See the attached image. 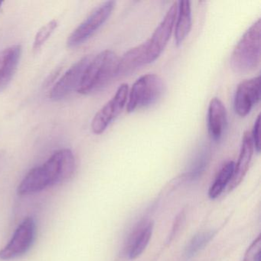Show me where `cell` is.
<instances>
[{
    "mask_svg": "<svg viewBox=\"0 0 261 261\" xmlns=\"http://www.w3.org/2000/svg\"><path fill=\"white\" fill-rule=\"evenodd\" d=\"M59 25V22L56 19L48 22L45 25L42 27L36 33L35 36L34 42H33V50L38 51L42 48V45L45 43L47 40L49 39L55 30L57 29Z\"/></svg>",
    "mask_w": 261,
    "mask_h": 261,
    "instance_id": "20",
    "label": "cell"
},
{
    "mask_svg": "<svg viewBox=\"0 0 261 261\" xmlns=\"http://www.w3.org/2000/svg\"><path fill=\"white\" fill-rule=\"evenodd\" d=\"M118 58L114 51L105 50L91 59L77 92L82 95L95 94L105 89L116 77Z\"/></svg>",
    "mask_w": 261,
    "mask_h": 261,
    "instance_id": "2",
    "label": "cell"
},
{
    "mask_svg": "<svg viewBox=\"0 0 261 261\" xmlns=\"http://www.w3.org/2000/svg\"><path fill=\"white\" fill-rule=\"evenodd\" d=\"M185 215L183 214H180L178 217H177L176 220H175V224H174L173 228H172V233H171V237L175 236L176 232L178 231V229L180 228L181 223L183 222L184 220Z\"/></svg>",
    "mask_w": 261,
    "mask_h": 261,
    "instance_id": "23",
    "label": "cell"
},
{
    "mask_svg": "<svg viewBox=\"0 0 261 261\" xmlns=\"http://www.w3.org/2000/svg\"><path fill=\"white\" fill-rule=\"evenodd\" d=\"M152 229V223L143 221L139 224L138 227L129 237L127 248H126L129 259H136L143 253L150 241Z\"/></svg>",
    "mask_w": 261,
    "mask_h": 261,
    "instance_id": "15",
    "label": "cell"
},
{
    "mask_svg": "<svg viewBox=\"0 0 261 261\" xmlns=\"http://www.w3.org/2000/svg\"><path fill=\"white\" fill-rule=\"evenodd\" d=\"M114 1H107L97 6L88 17L71 33L67 39V45L74 48L94 36V33L105 23L112 14L115 7Z\"/></svg>",
    "mask_w": 261,
    "mask_h": 261,
    "instance_id": "5",
    "label": "cell"
},
{
    "mask_svg": "<svg viewBox=\"0 0 261 261\" xmlns=\"http://www.w3.org/2000/svg\"><path fill=\"white\" fill-rule=\"evenodd\" d=\"M234 164L233 161L227 162L218 172L215 181L209 189L208 196L211 199H215L222 193L226 186L229 185L233 175Z\"/></svg>",
    "mask_w": 261,
    "mask_h": 261,
    "instance_id": "17",
    "label": "cell"
},
{
    "mask_svg": "<svg viewBox=\"0 0 261 261\" xmlns=\"http://www.w3.org/2000/svg\"><path fill=\"white\" fill-rule=\"evenodd\" d=\"M259 125H260V115H258L255 120L253 126V130L250 133L251 134L252 140H253L254 150L257 153L260 152V139H259Z\"/></svg>",
    "mask_w": 261,
    "mask_h": 261,
    "instance_id": "22",
    "label": "cell"
},
{
    "mask_svg": "<svg viewBox=\"0 0 261 261\" xmlns=\"http://www.w3.org/2000/svg\"><path fill=\"white\" fill-rule=\"evenodd\" d=\"M36 234V223L34 218H25L13 233L10 242L0 250V259L10 260L25 254L33 246Z\"/></svg>",
    "mask_w": 261,
    "mask_h": 261,
    "instance_id": "6",
    "label": "cell"
},
{
    "mask_svg": "<svg viewBox=\"0 0 261 261\" xmlns=\"http://www.w3.org/2000/svg\"><path fill=\"white\" fill-rule=\"evenodd\" d=\"M93 56H86L77 61L55 84L49 92V99L53 101H60L79 89L85 70Z\"/></svg>",
    "mask_w": 261,
    "mask_h": 261,
    "instance_id": "9",
    "label": "cell"
},
{
    "mask_svg": "<svg viewBox=\"0 0 261 261\" xmlns=\"http://www.w3.org/2000/svg\"><path fill=\"white\" fill-rule=\"evenodd\" d=\"M3 4H4V2H1V1H0V8L2 7Z\"/></svg>",
    "mask_w": 261,
    "mask_h": 261,
    "instance_id": "24",
    "label": "cell"
},
{
    "mask_svg": "<svg viewBox=\"0 0 261 261\" xmlns=\"http://www.w3.org/2000/svg\"><path fill=\"white\" fill-rule=\"evenodd\" d=\"M253 152L254 146L252 140L251 134L249 131H246L243 135L239 157L238 163L234 164L233 175L228 185V191L233 190L244 179L248 171Z\"/></svg>",
    "mask_w": 261,
    "mask_h": 261,
    "instance_id": "12",
    "label": "cell"
},
{
    "mask_svg": "<svg viewBox=\"0 0 261 261\" xmlns=\"http://www.w3.org/2000/svg\"><path fill=\"white\" fill-rule=\"evenodd\" d=\"M146 64V42L128 50L117 62L116 77L131 75Z\"/></svg>",
    "mask_w": 261,
    "mask_h": 261,
    "instance_id": "14",
    "label": "cell"
},
{
    "mask_svg": "<svg viewBox=\"0 0 261 261\" xmlns=\"http://www.w3.org/2000/svg\"><path fill=\"white\" fill-rule=\"evenodd\" d=\"M244 261H261V239L259 235L247 249Z\"/></svg>",
    "mask_w": 261,
    "mask_h": 261,
    "instance_id": "21",
    "label": "cell"
},
{
    "mask_svg": "<svg viewBox=\"0 0 261 261\" xmlns=\"http://www.w3.org/2000/svg\"><path fill=\"white\" fill-rule=\"evenodd\" d=\"M260 100V77L243 81L238 85L233 97V109L239 117L250 114Z\"/></svg>",
    "mask_w": 261,
    "mask_h": 261,
    "instance_id": "10",
    "label": "cell"
},
{
    "mask_svg": "<svg viewBox=\"0 0 261 261\" xmlns=\"http://www.w3.org/2000/svg\"><path fill=\"white\" fill-rule=\"evenodd\" d=\"M210 159V148L207 146H202L197 152L195 160H193L191 166L190 170L184 175L185 178L190 181L199 178L207 168Z\"/></svg>",
    "mask_w": 261,
    "mask_h": 261,
    "instance_id": "18",
    "label": "cell"
},
{
    "mask_svg": "<svg viewBox=\"0 0 261 261\" xmlns=\"http://www.w3.org/2000/svg\"><path fill=\"white\" fill-rule=\"evenodd\" d=\"M192 8L189 1L178 2V11L174 25V36L177 46H179L189 36L192 30Z\"/></svg>",
    "mask_w": 261,
    "mask_h": 261,
    "instance_id": "16",
    "label": "cell"
},
{
    "mask_svg": "<svg viewBox=\"0 0 261 261\" xmlns=\"http://www.w3.org/2000/svg\"><path fill=\"white\" fill-rule=\"evenodd\" d=\"M177 11L178 2H175L152 33L150 39L145 42L146 45V64L155 62L164 51L173 32Z\"/></svg>",
    "mask_w": 261,
    "mask_h": 261,
    "instance_id": "7",
    "label": "cell"
},
{
    "mask_svg": "<svg viewBox=\"0 0 261 261\" xmlns=\"http://www.w3.org/2000/svg\"><path fill=\"white\" fill-rule=\"evenodd\" d=\"M128 93L127 84H122L114 97L95 114L91 121V129L94 134H103L121 114L127 102Z\"/></svg>",
    "mask_w": 261,
    "mask_h": 261,
    "instance_id": "8",
    "label": "cell"
},
{
    "mask_svg": "<svg viewBox=\"0 0 261 261\" xmlns=\"http://www.w3.org/2000/svg\"><path fill=\"white\" fill-rule=\"evenodd\" d=\"M261 22L258 19L243 35L230 56L233 72L247 74L255 71L260 63Z\"/></svg>",
    "mask_w": 261,
    "mask_h": 261,
    "instance_id": "3",
    "label": "cell"
},
{
    "mask_svg": "<svg viewBox=\"0 0 261 261\" xmlns=\"http://www.w3.org/2000/svg\"><path fill=\"white\" fill-rule=\"evenodd\" d=\"M165 87L164 81L157 74L141 76L128 93L126 111L133 113L155 105L163 96Z\"/></svg>",
    "mask_w": 261,
    "mask_h": 261,
    "instance_id": "4",
    "label": "cell"
},
{
    "mask_svg": "<svg viewBox=\"0 0 261 261\" xmlns=\"http://www.w3.org/2000/svg\"><path fill=\"white\" fill-rule=\"evenodd\" d=\"M22 56V46L13 45L0 51V93L7 88L16 70Z\"/></svg>",
    "mask_w": 261,
    "mask_h": 261,
    "instance_id": "13",
    "label": "cell"
},
{
    "mask_svg": "<svg viewBox=\"0 0 261 261\" xmlns=\"http://www.w3.org/2000/svg\"><path fill=\"white\" fill-rule=\"evenodd\" d=\"M227 124V111L218 97L211 100L207 109V132L212 141L218 143L224 137Z\"/></svg>",
    "mask_w": 261,
    "mask_h": 261,
    "instance_id": "11",
    "label": "cell"
},
{
    "mask_svg": "<svg viewBox=\"0 0 261 261\" xmlns=\"http://www.w3.org/2000/svg\"><path fill=\"white\" fill-rule=\"evenodd\" d=\"M74 169L75 160L71 149H59L25 175L18 186V193L30 195L63 183L71 178Z\"/></svg>",
    "mask_w": 261,
    "mask_h": 261,
    "instance_id": "1",
    "label": "cell"
},
{
    "mask_svg": "<svg viewBox=\"0 0 261 261\" xmlns=\"http://www.w3.org/2000/svg\"><path fill=\"white\" fill-rule=\"evenodd\" d=\"M215 233L212 231L201 232L193 237L186 248V256L191 258L195 256L213 238Z\"/></svg>",
    "mask_w": 261,
    "mask_h": 261,
    "instance_id": "19",
    "label": "cell"
}]
</instances>
